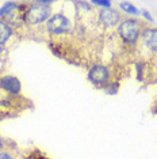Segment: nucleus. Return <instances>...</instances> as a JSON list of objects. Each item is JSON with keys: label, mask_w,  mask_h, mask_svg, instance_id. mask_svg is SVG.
<instances>
[{"label": "nucleus", "mask_w": 157, "mask_h": 159, "mask_svg": "<svg viewBox=\"0 0 157 159\" xmlns=\"http://www.w3.org/2000/svg\"><path fill=\"white\" fill-rule=\"evenodd\" d=\"M6 117H10V114L4 110V107H3L2 102H0V120H3V118H6Z\"/></svg>", "instance_id": "19"}, {"label": "nucleus", "mask_w": 157, "mask_h": 159, "mask_svg": "<svg viewBox=\"0 0 157 159\" xmlns=\"http://www.w3.org/2000/svg\"><path fill=\"white\" fill-rule=\"evenodd\" d=\"M137 48H141L144 52H146L151 56H157V27L146 26L142 29L140 44Z\"/></svg>", "instance_id": "6"}, {"label": "nucleus", "mask_w": 157, "mask_h": 159, "mask_svg": "<svg viewBox=\"0 0 157 159\" xmlns=\"http://www.w3.org/2000/svg\"><path fill=\"white\" fill-rule=\"evenodd\" d=\"M141 16H142V19H144V23L145 25L148 23V26L155 22V18H153V15L148 11V10H141Z\"/></svg>", "instance_id": "15"}, {"label": "nucleus", "mask_w": 157, "mask_h": 159, "mask_svg": "<svg viewBox=\"0 0 157 159\" xmlns=\"http://www.w3.org/2000/svg\"><path fill=\"white\" fill-rule=\"evenodd\" d=\"M95 19L103 30H111V29H117L118 25L122 22L123 15L119 10L112 7L106 10H96Z\"/></svg>", "instance_id": "5"}, {"label": "nucleus", "mask_w": 157, "mask_h": 159, "mask_svg": "<svg viewBox=\"0 0 157 159\" xmlns=\"http://www.w3.org/2000/svg\"><path fill=\"white\" fill-rule=\"evenodd\" d=\"M119 87H121L119 79H112V80L107 83L102 90H103L104 94H107V95H117V94L119 93Z\"/></svg>", "instance_id": "12"}, {"label": "nucleus", "mask_w": 157, "mask_h": 159, "mask_svg": "<svg viewBox=\"0 0 157 159\" xmlns=\"http://www.w3.org/2000/svg\"><path fill=\"white\" fill-rule=\"evenodd\" d=\"M6 55H7V48L0 45V66H3V59L6 57Z\"/></svg>", "instance_id": "18"}, {"label": "nucleus", "mask_w": 157, "mask_h": 159, "mask_svg": "<svg viewBox=\"0 0 157 159\" xmlns=\"http://www.w3.org/2000/svg\"><path fill=\"white\" fill-rule=\"evenodd\" d=\"M0 91L6 93L7 95L19 98L22 95V82L15 75L2 74L0 75Z\"/></svg>", "instance_id": "7"}, {"label": "nucleus", "mask_w": 157, "mask_h": 159, "mask_svg": "<svg viewBox=\"0 0 157 159\" xmlns=\"http://www.w3.org/2000/svg\"><path fill=\"white\" fill-rule=\"evenodd\" d=\"M53 15V8L46 6L44 0H35V2H27L26 10L23 12V25L24 27H44L49 18Z\"/></svg>", "instance_id": "2"}, {"label": "nucleus", "mask_w": 157, "mask_h": 159, "mask_svg": "<svg viewBox=\"0 0 157 159\" xmlns=\"http://www.w3.org/2000/svg\"><path fill=\"white\" fill-rule=\"evenodd\" d=\"M18 34V31L10 23H7L4 19H0V45L7 48L10 41Z\"/></svg>", "instance_id": "8"}, {"label": "nucleus", "mask_w": 157, "mask_h": 159, "mask_svg": "<svg viewBox=\"0 0 157 159\" xmlns=\"http://www.w3.org/2000/svg\"><path fill=\"white\" fill-rule=\"evenodd\" d=\"M73 4L76 7H78V8H81L84 12H92L94 11V6H92L90 2H74Z\"/></svg>", "instance_id": "14"}, {"label": "nucleus", "mask_w": 157, "mask_h": 159, "mask_svg": "<svg viewBox=\"0 0 157 159\" xmlns=\"http://www.w3.org/2000/svg\"><path fill=\"white\" fill-rule=\"evenodd\" d=\"M19 7V2H6L0 7V19H6L11 14H14Z\"/></svg>", "instance_id": "10"}, {"label": "nucleus", "mask_w": 157, "mask_h": 159, "mask_svg": "<svg viewBox=\"0 0 157 159\" xmlns=\"http://www.w3.org/2000/svg\"><path fill=\"white\" fill-rule=\"evenodd\" d=\"M90 3L94 7H99V10L112 8V3L110 2V0H91Z\"/></svg>", "instance_id": "13"}, {"label": "nucleus", "mask_w": 157, "mask_h": 159, "mask_svg": "<svg viewBox=\"0 0 157 159\" xmlns=\"http://www.w3.org/2000/svg\"><path fill=\"white\" fill-rule=\"evenodd\" d=\"M118 10L122 12V15H127V18H138L141 16V10L133 3L129 2H121L118 4Z\"/></svg>", "instance_id": "9"}, {"label": "nucleus", "mask_w": 157, "mask_h": 159, "mask_svg": "<svg viewBox=\"0 0 157 159\" xmlns=\"http://www.w3.org/2000/svg\"><path fill=\"white\" fill-rule=\"evenodd\" d=\"M8 142H7L6 139H3L2 136H0V151H3V150H6L7 148V146H8Z\"/></svg>", "instance_id": "20"}, {"label": "nucleus", "mask_w": 157, "mask_h": 159, "mask_svg": "<svg viewBox=\"0 0 157 159\" xmlns=\"http://www.w3.org/2000/svg\"><path fill=\"white\" fill-rule=\"evenodd\" d=\"M114 79V74L111 67L103 63H92L87 68V80L96 89H103L108 82Z\"/></svg>", "instance_id": "4"}, {"label": "nucleus", "mask_w": 157, "mask_h": 159, "mask_svg": "<svg viewBox=\"0 0 157 159\" xmlns=\"http://www.w3.org/2000/svg\"><path fill=\"white\" fill-rule=\"evenodd\" d=\"M27 159H48L45 155H42L41 152H38V150H35L34 152H31V155Z\"/></svg>", "instance_id": "17"}, {"label": "nucleus", "mask_w": 157, "mask_h": 159, "mask_svg": "<svg viewBox=\"0 0 157 159\" xmlns=\"http://www.w3.org/2000/svg\"><path fill=\"white\" fill-rule=\"evenodd\" d=\"M134 70H135V75H137V80L138 82H144L146 79V63L144 59H140L137 61H134Z\"/></svg>", "instance_id": "11"}, {"label": "nucleus", "mask_w": 157, "mask_h": 159, "mask_svg": "<svg viewBox=\"0 0 157 159\" xmlns=\"http://www.w3.org/2000/svg\"><path fill=\"white\" fill-rule=\"evenodd\" d=\"M0 159H18V158L15 157V154H14L12 150L6 148V150L0 151Z\"/></svg>", "instance_id": "16"}, {"label": "nucleus", "mask_w": 157, "mask_h": 159, "mask_svg": "<svg viewBox=\"0 0 157 159\" xmlns=\"http://www.w3.org/2000/svg\"><path fill=\"white\" fill-rule=\"evenodd\" d=\"M44 31L53 38L66 37L74 31V23L66 14L62 11L53 12V15L49 18V20L45 23Z\"/></svg>", "instance_id": "3"}, {"label": "nucleus", "mask_w": 157, "mask_h": 159, "mask_svg": "<svg viewBox=\"0 0 157 159\" xmlns=\"http://www.w3.org/2000/svg\"><path fill=\"white\" fill-rule=\"evenodd\" d=\"M146 25L144 23V20L138 19V18L126 16L122 19V22L118 25V27L115 29V33L123 46L130 49H135L138 44H140L142 29Z\"/></svg>", "instance_id": "1"}]
</instances>
